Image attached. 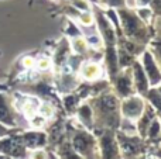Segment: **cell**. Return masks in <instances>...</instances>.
Returning a JSON list of instances; mask_svg holds the SVG:
<instances>
[{"mask_svg":"<svg viewBox=\"0 0 161 159\" xmlns=\"http://www.w3.org/2000/svg\"><path fill=\"white\" fill-rule=\"evenodd\" d=\"M89 104L93 110L95 127H106L112 130H119L122 123L120 113V97L110 89L88 99Z\"/></svg>","mask_w":161,"mask_h":159,"instance_id":"cell-1","label":"cell"},{"mask_svg":"<svg viewBox=\"0 0 161 159\" xmlns=\"http://www.w3.org/2000/svg\"><path fill=\"white\" fill-rule=\"evenodd\" d=\"M117 17H119V23L122 31L125 34L126 38L130 41H134L137 44H142L147 47L148 42L153 38H156V28L154 25L147 24L143 21V18L139 16L134 7H122L116 10Z\"/></svg>","mask_w":161,"mask_h":159,"instance_id":"cell-2","label":"cell"},{"mask_svg":"<svg viewBox=\"0 0 161 159\" xmlns=\"http://www.w3.org/2000/svg\"><path fill=\"white\" fill-rule=\"evenodd\" d=\"M67 137L80 158H100L95 134L91 130L82 127L76 120L72 121V118H69L67 121Z\"/></svg>","mask_w":161,"mask_h":159,"instance_id":"cell-3","label":"cell"},{"mask_svg":"<svg viewBox=\"0 0 161 159\" xmlns=\"http://www.w3.org/2000/svg\"><path fill=\"white\" fill-rule=\"evenodd\" d=\"M116 138L120 149V158H147L150 146L137 132L129 134L122 130H116Z\"/></svg>","mask_w":161,"mask_h":159,"instance_id":"cell-4","label":"cell"},{"mask_svg":"<svg viewBox=\"0 0 161 159\" xmlns=\"http://www.w3.org/2000/svg\"><path fill=\"white\" fill-rule=\"evenodd\" d=\"M97 140L100 158H120V149L116 138V130L106 128V127H95L92 130Z\"/></svg>","mask_w":161,"mask_h":159,"instance_id":"cell-5","label":"cell"},{"mask_svg":"<svg viewBox=\"0 0 161 159\" xmlns=\"http://www.w3.org/2000/svg\"><path fill=\"white\" fill-rule=\"evenodd\" d=\"M78 76L82 82H96L106 79V68L103 59H85L78 69Z\"/></svg>","mask_w":161,"mask_h":159,"instance_id":"cell-6","label":"cell"},{"mask_svg":"<svg viewBox=\"0 0 161 159\" xmlns=\"http://www.w3.org/2000/svg\"><path fill=\"white\" fill-rule=\"evenodd\" d=\"M144 107L146 99L137 93L120 99V113H122V118H126V120L137 121L142 113L144 111Z\"/></svg>","mask_w":161,"mask_h":159,"instance_id":"cell-7","label":"cell"},{"mask_svg":"<svg viewBox=\"0 0 161 159\" xmlns=\"http://www.w3.org/2000/svg\"><path fill=\"white\" fill-rule=\"evenodd\" d=\"M112 90L117 95V97L125 99L127 96H131L136 93L133 85V75H131V66L120 69L117 75L110 80Z\"/></svg>","mask_w":161,"mask_h":159,"instance_id":"cell-8","label":"cell"},{"mask_svg":"<svg viewBox=\"0 0 161 159\" xmlns=\"http://www.w3.org/2000/svg\"><path fill=\"white\" fill-rule=\"evenodd\" d=\"M140 62L143 65V69H144L146 75L148 78V83L151 86H157L161 83V68L157 64L154 55L151 54V51L148 49V47L143 51V54L140 55Z\"/></svg>","mask_w":161,"mask_h":159,"instance_id":"cell-9","label":"cell"},{"mask_svg":"<svg viewBox=\"0 0 161 159\" xmlns=\"http://www.w3.org/2000/svg\"><path fill=\"white\" fill-rule=\"evenodd\" d=\"M131 75H133V85L134 89H136V93L144 97L147 90L150 89V83H148V78L146 75L144 69H143L140 59H136L131 65Z\"/></svg>","mask_w":161,"mask_h":159,"instance_id":"cell-10","label":"cell"},{"mask_svg":"<svg viewBox=\"0 0 161 159\" xmlns=\"http://www.w3.org/2000/svg\"><path fill=\"white\" fill-rule=\"evenodd\" d=\"M74 117L78 121L82 127H85L86 130H93L95 126V120H93V110H92V106L89 104L88 100L82 101V103L78 106L76 111L74 113Z\"/></svg>","mask_w":161,"mask_h":159,"instance_id":"cell-11","label":"cell"},{"mask_svg":"<svg viewBox=\"0 0 161 159\" xmlns=\"http://www.w3.org/2000/svg\"><path fill=\"white\" fill-rule=\"evenodd\" d=\"M144 99L154 107L157 115L161 118V83L157 86H151L146 93Z\"/></svg>","mask_w":161,"mask_h":159,"instance_id":"cell-12","label":"cell"},{"mask_svg":"<svg viewBox=\"0 0 161 159\" xmlns=\"http://www.w3.org/2000/svg\"><path fill=\"white\" fill-rule=\"evenodd\" d=\"M0 123L6 126H16V120L10 110V104L7 103L6 97L0 93Z\"/></svg>","mask_w":161,"mask_h":159,"instance_id":"cell-13","label":"cell"},{"mask_svg":"<svg viewBox=\"0 0 161 159\" xmlns=\"http://www.w3.org/2000/svg\"><path fill=\"white\" fill-rule=\"evenodd\" d=\"M134 7H148L156 16V20H161V0H136Z\"/></svg>","mask_w":161,"mask_h":159,"instance_id":"cell-14","label":"cell"},{"mask_svg":"<svg viewBox=\"0 0 161 159\" xmlns=\"http://www.w3.org/2000/svg\"><path fill=\"white\" fill-rule=\"evenodd\" d=\"M147 47H148V49L151 51V54L154 55V58H156L158 66L161 68V39L153 38L150 42H148Z\"/></svg>","mask_w":161,"mask_h":159,"instance_id":"cell-15","label":"cell"},{"mask_svg":"<svg viewBox=\"0 0 161 159\" xmlns=\"http://www.w3.org/2000/svg\"><path fill=\"white\" fill-rule=\"evenodd\" d=\"M99 4L102 6L103 8H114V10L129 6L127 0H102Z\"/></svg>","mask_w":161,"mask_h":159,"instance_id":"cell-16","label":"cell"}]
</instances>
